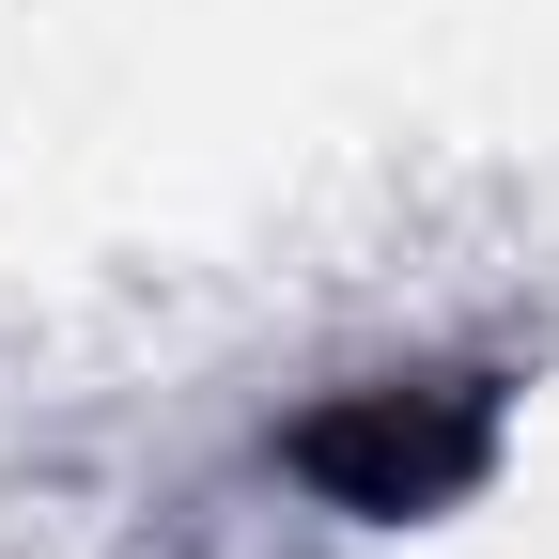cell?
I'll use <instances>...</instances> for the list:
<instances>
[{
    "mask_svg": "<svg viewBox=\"0 0 559 559\" xmlns=\"http://www.w3.org/2000/svg\"><path fill=\"white\" fill-rule=\"evenodd\" d=\"M481 451H498V389H466V373H373V389H342L296 419V481L342 513H436L481 481Z\"/></svg>",
    "mask_w": 559,
    "mask_h": 559,
    "instance_id": "1",
    "label": "cell"
}]
</instances>
